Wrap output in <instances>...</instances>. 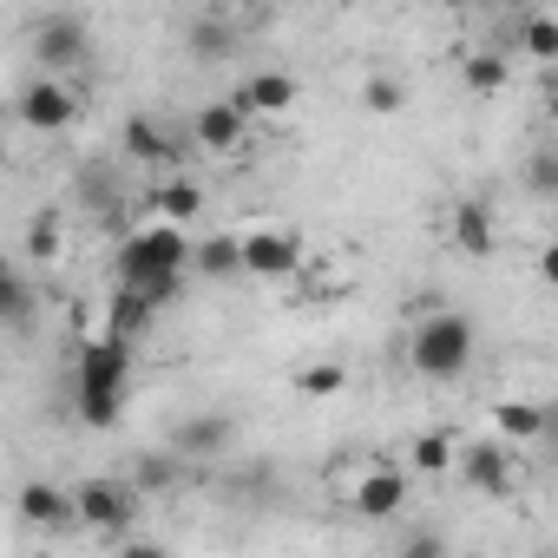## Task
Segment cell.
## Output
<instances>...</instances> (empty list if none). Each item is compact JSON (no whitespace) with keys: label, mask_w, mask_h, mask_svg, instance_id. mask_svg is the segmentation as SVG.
<instances>
[{"label":"cell","mask_w":558,"mask_h":558,"mask_svg":"<svg viewBox=\"0 0 558 558\" xmlns=\"http://www.w3.org/2000/svg\"><path fill=\"white\" fill-rule=\"evenodd\" d=\"M171 480H178L171 453H145V460H138V486H145V493H158V486H171Z\"/></svg>","instance_id":"29"},{"label":"cell","mask_w":558,"mask_h":558,"mask_svg":"<svg viewBox=\"0 0 558 558\" xmlns=\"http://www.w3.org/2000/svg\"><path fill=\"white\" fill-rule=\"evenodd\" d=\"M158 210H165L158 223H178V230H184V223L204 210V191H197L191 178H178V184H165V191H158Z\"/></svg>","instance_id":"19"},{"label":"cell","mask_w":558,"mask_h":558,"mask_svg":"<svg viewBox=\"0 0 558 558\" xmlns=\"http://www.w3.org/2000/svg\"><path fill=\"white\" fill-rule=\"evenodd\" d=\"M151 303L138 296V290H112V310H106V336H119V342H132V336H145L151 329Z\"/></svg>","instance_id":"15"},{"label":"cell","mask_w":558,"mask_h":558,"mask_svg":"<svg viewBox=\"0 0 558 558\" xmlns=\"http://www.w3.org/2000/svg\"><path fill=\"white\" fill-rule=\"evenodd\" d=\"M296 99H303V86H296L290 73H250V80H243V93H236V106H243V112H269V119H276V112H290Z\"/></svg>","instance_id":"10"},{"label":"cell","mask_w":558,"mask_h":558,"mask_svg":"<svg viewBox=\"0 0 558 558\" xmlns=\"http://www.w3.org/2000/svg\"><path fill=\"white\" fill-rule=\"evenodd\" d=\"M349 506H355V519H368V525L401 519V512H408V466H368V473L355 480Z\"/></svg>","instance_id":"5"},{"label":"cell","mask_w":558,"mask_h":558,"mask_svg":"<svg viewBox=\"0 0 558 558\" xmlns=\"http://www.w3.org/2000/svg\"><path fill=\"white\" fill-rule=\"evenodd\" d=\"M125 145H132L138 158H178V145H171L151 119H132V125H125Z\"/></svg>","instance_id":"26"},{"label":"cell","mask_w":558,"mask_h":558,"mask_svg":"<svg viewBox=\"0 0 558 558\" xmlns=\"http://www.w3.org/2000/svg\"><path fill=\"white\" fill-rule=\"evenodd\" d=\"M184 269H191V236L178 223H138L119 243V290H138L151 310H165L184 290Z\"/></svg>","instance_id":"1"},{"label":"cell","mask_w":558,"mask_h":558,"mask_svg":"<svg viewBox=\"0 0 558 558\" xmlns=\"http://www.w3.org/2000/svg\"><path fill=\"white\" fill-rule=\"evenodd\" d=\"M34 60L53 73H73L93 60V21L86 14H40L34 21Z\"/></svg>","instance_id":"3"},{"label":"cell","mask_w":558,"mask_h":558,"mask_svg":"<svg viewBox=\"0 0 558 558\" xmlns=\"http://www.w3.org/2000/svg\"><path fill=\"white\" fill-rule=\"evenodd\" d=\"M27 256H34V263H53V256H60V223H53V217L27 223Z\"/></svg>","instance_id":"28"},{"label":"cell","mask_w":558,"mask_h":558,"mask_svg":"<svg viewBox=\"0 0 558 558\" xmlns=\"http://www.w3.org/2000/svg\"><path fill=\"white\" fill-rule=\"evenodd\" d=\"M184 47H191L197 60H223V53H236V21H223V14H197V21L184 27Z\"/></svg>","instance_id":"13"},{"label":"cell","mask_w":558,"mask_h":558,"mask_svg":"<svg viewBox=\"0 0 558 558\" xmlns=\"http://www.w3.org/2000/svg\"><path fill=\"white\" fill-rule=\"evenodd\" d=\"M21 119H27L34 132H66V125L80 119V99H73L60 80H34V86L21 93Z\"/></svg>","instance_id":"8"},{"label":"cell","mask_w":558,"mask_h":558,"mask_svg":"<svg viewBox=\"0 0 558 558\" xmlns=\"http://www.w3.org/2000/svg\"><path fill=\"white\" fill-rule=\"evenodd\" d=\"M73 381H80V395H125L132 388V342L86 336L80 342V362H73Z\"/></svg>","instance_id":"4"},{"label":"cell","mask_w":558,"mask_h":558,"mask_svg":"<svg viewBox=\"0 0 558 558\" xmlns=\"http://www.w3.org/2000/svg\"><path fill=\"white\" fill-rule=\"evenodd\" d=\"M414 473H453V440L447 434H421L414 440Z\"/></svg>","instance_id":"27"},{"label":"cell","mask_w":558,"mask_h":558,"mask_svg":"<svg viewBox=\"0 0 558 558\" xmlns=\"http://www.w3.org/2000/svg\"><path fill=\"white\" fill-rule=\"evenodd\" d=\"M493 243H499V230H493V210H486L480 197L453 204V250H466V256H493Z\"/></svg>","instance_id":"12"},{"label":"cell","mask_w":558,"mask_h":558,"mask_svg":"<svg viewBox=\"0 0 558 558\" xmlns=\"http://www.w3.org/2000/svg\"><path fill=\"white\" fill-rule=\"evenodd\" d=\"M401 558H447V545H440L434 532H414V538L401 545Z\"/></svg>","instance_id":"30"},{"label":"cell","mask_w":558,"mask_h":558,"mask_svg":"<svg viewBox=\"0 0 558 558\" xmlns=\"http://www.w3.org/2000/svg\"><path fill=\"white\" fill-rule=\"evenodd\" d=\"M21 519L40 525V532H66V525H73V499H66L60 486L34 480V486H21Z\"/></svg>","instance_id":"11"},{"label":"cell","mask_w":558,"mask_h":558,"mask_svg":"<svg viewBox=\"0 0 558 558\" xmlns=\"http://www.w3.org/2000/svg\"><path fill=\"white\" fill-rule=\"evenodd\" d=\"M362 106H368V112H401V106H408V86H401L395 73H375V80L362 86Z\"/></svg>","instance_id":"25"},{"label":"cell","mask_w":558,"mask_h":558,"mask_svg":"<svg viewBox=\"0 0 558 558\" xmlns=\"http://www.w3.org/2000/svg\"><path fill=\"white\" fill-rule=\"evenodd\" d=\"M80 421L99 427V434H112L125 421V395H80Z\"/></svg>","instance_id":"23"},{"label":"cell","mask_w":558,"mask_h":558,"mask_svg":"<svg viewBox=\"0 0 558 558\" xmlns=\"http://www.w3.org/2000/svg\"><path fill=\"white\" fill-rule=\"evenodd\" d=\"M132 512H138V493L119 486V480H86V486L73 493V519H86V525H99V532L132 525Z\"/></svg>","instance_id":"7"},{"label":"cell","mask_w":558,"mask_h":558,"mask_svg":"<svg viewBox=\"0 0 558 558\" xmlns=\"http://www.w3.org/2000/svg\"><path fill=\"white\" fill-rule=\"evenodd\" d=\"M243 125H250V112H243L236 99H210V106L191 119V145H197V151H236V145H243Z\"/></svg>","instance_id":"9"},{"label":"cell","mask_w":558,"mask_h":558,"mask_svg":"<svg viewBox=\"0 0 558 558\" xmlns=\"http://www.w3.org/2000/svg\"><path fill=\"white\" fill-rule=\"evenodd\" d=\"M296 263H303V236H290V230L236 236V269H250V276H290Z\"/></svg>","instance_id":"6"},{"label":"cell","mask_w":558,"mask_h":558,"mask_svg":"<svg viewBox=\"0 0 558 558\" xmlns=\"http://www.w3.org/2000/svg\"><path fill=\"white\" fill-rule=\"evenodd\" d=\"M296 388H303L310 401H329V395L349 388V368H336V362H310V368H296Z\"/></svg>","instance_id":"22"},{"label":"cell","mask_w":558,"mask_h":558,"mask_svg":"<svg viewBox=\"0 0 558 558\" xmlns=\"http://www.w3.org/2000/svg\"><path fill=\"white\" fill-rule=\"evenodd\" d=\"M466 86L473 93H506V80H512V66H506V53H466Z\"/></svg>","instance_id":"20"},{"label":"cell","mask_w":558,"mask_h":558,"mask_svg":"<svg viewBox=\"0 0 558 558\" xmlns=\"http://www.w3.org/2000/svg\"><path fill=\"white\" fill-rule=\"evenodd\" d=\"M525 53L558 60V14H525Z\"/></svg>","instance_id":"24"},{"label":"cell","mask_w":558,"mask_h":558,"mask_svg":"<svg viewBox=\"0 0 558 558\" xmlns=\"http://www.w3.org/2000/svg\"><path fill=\"white\" fill-rule=\"evenodd\" d=\"M223 440H230V421H223V414H197V421L178 427V453H184V460H204V453H217Z\"/></svg>","instance_id":"16"},{"label":"cell","mask_w":558,"mask_h":558,"mask_svg":"<svg viewBox=\"0 0 558 558\" xmlns=\"http://www.w3.org/2000/svg\"><path fill=\"white\" fill-rule=\"evenodd\" d=\"M460 473H466V486H480V493H506V447L499 440H480V447H466V460H460Z\"/></svg>","instance_id":"14"},{"label":"cell","mask_w":558,"mask_h":558,"mask_svg":"<svg viewBox=\"0 0 558 558\" xmlns=\"http://www.w3.org/2000/svg\"><path fill=\"white\" fill-rule=\"evenodd\" d=\"M493 421H499V434H506V440H538V434L551 427V414H545L538 401H499V414H493Z\"/></svg>","instance_id":"17"},{"label":"cell","mask_w":558,"mask_h":558,"mask_svg":"<svg viewBox=\"0 0 558 558\" xmlns=\"http://www.w3.org/2000/svg\"><path fill=\"white\" fill-rule=\"evenodd\" d=\"M191 269L197 276H236V236H210L191 250Z\"/></svg>","instance_id":"21"},{"label":"cell","mask_w":558,"mask_h":558,"mask_svg":"<svg viewBox=\"0 0 558 558\" xmlns=\"http://www.w3.org/2000/svg\"><path fill=\"white\" fill-rule=\"evenodd\" d=\"M125 558H165V551H158V545H132Z\"/></svg>","instance_id":"31"},{"label":"cell","mask_w":558,"mask_h":558,"mask_svg":"<svg viewBox=\"0 0 558 558\" xmlns=\"http://www.w3.org/2000/svg\"><path fill=\"white\" fill-rule=\"evenodd\" d=\"M27 316H34V290L21 283L8 263H0V329H21Z\"/></svg>","instance_id":"18"},{"label":"cell","mask_w":558,"mask_h":558,"mask_svg":"<svg viewBox=\"0 0 558 558\" xmlns=\"http://www.w3.org/2000/svg\"><path fill=\"white\" fill-rule=\"evenodd\" d=\"M473 349H480L473 316H460V310H434V316H421V323H414L408 362H414V375H421V381H460V375L473 368Z\"/></svg>","instance_id":"2"}]
</instances>
